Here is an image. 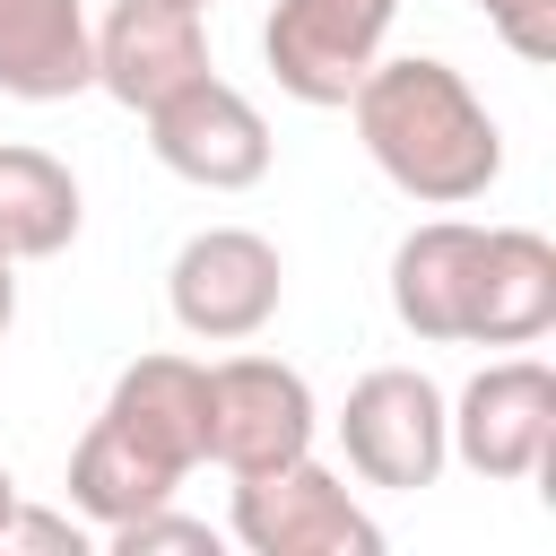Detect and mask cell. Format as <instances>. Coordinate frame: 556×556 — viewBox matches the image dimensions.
<instances>
[{
	"mask_svg": "<svg viewBox=\"0 0 556 556\" xmlns=\"http://www.w3.org/2000/svg\"><path fill=\"white\" fill-rule=\"evenodd\" d=\"M478 9L521 61H556V0H478Z\"/></svg>",
	"mask_w": 556,
	"mask_h": 556,
	"instance_id": "e0dca14e",
	"label": "cell"
},
{
	"mask_svg": "<svg viewBox=\"0 0 556 556\" xmlns=\"http://www.w3.org/2000/svg\"><path fill=\"white\" fill-rule=\"evenodd\" d=\"M139 122H148L156 165L182 174V182H200V191H252V182L269 174V122H261V104H252L243 87H226L217 70L182 78V87H174L165 104H148Z\"/></svg>",
	"mask_w": 556,
	"mask_h": 556,
	"instance_id": "8992f818",
	"label": "cell"
},
{
	"mask_svg": "<svg viewBox=\"0 0 556 556\" xmlns=\"http://www.w3.org/2000/svg\"><path fill=\"white\" fill-rule=\"evenodd\" d=\"M547 330H556V243L539 226H486L460 348H530Z\"/></svg>",
	"mask_w": 556,
	"mask_h": 556,
	"instance_id": "8fae6325",
	"label": "cell"
},
{
	"mask_svg": "<svg viewBox=\"0 0 556 556\" xmlns=\"http://www.w3.org/2000/svg\"><path fill=\"white\" fill-rule=\"evenodd\" d=\"M400 0H278L261 26V61L295 104H348L356 78L382 61Z\"/></svg>",
	"mask_w": 556,
	"mask_h": 556,
	"instance_id": "ba28073f",
	"label": "cell"
},
{
	"mask_svg": "<svg viewBox=\"0 0 556 556\" xmlns=\"http://www.w3.org/2000/svg\"><path fill=\"white\" fill-rule=\"evenodd\" d=\"M78 87H96L87 0H0V96L70 104Z\"/></svg>",
	"mask_w": 556,
	"mask_h": 556,
	"instance_id": "4fadbf2b",
	"label": "cell"
},
{
	"mask_svg": "<svg viewBox=\"0 0 556 556\" xmlns=\"http://www.w3.org/2000/svg\"><path fill=\"white\" fill-rule=\"evenodd\" d=\"M174 486H182V469H165L156 452H139L122 426H87L78 434V452H70V513L78 521H96V530H113V521H130V513H148V504H174Z\"/></svg>",
	"mask_w": 556,
	"mask_h": 556,
	"instance_id": "9a60e30c",
	"label": "cell"
},
{
	"mask_svg": "<svg viewBox=\"0 0 556 556\" xmlns=\"http://www.w3.org/2000/svg\"><path fill=\"white\" fill-rule=\"evenodd\" d=\"M443 434H452V460L486 486L539 478L556 452V374L539 356H495L486 374L460 382V400H443Z\"/></svg>",
	"mask_w": 556,
	"mask_h": 556,
	"instance_id": "3957f363",
	"label": "cell"
},
{
	"mask_svg": "<svg viewBox=\"0 0 556 556\" xmlns=\"http://www.w3.org/2000/svg\"><path fill=\"white\" fill-rule=\"evenodd\" d=\"M278 295H287V269H278V243L252 235V226H200L174 269H165V304L191 339L208 348H243L278 321Z\"/></svg>",
	"mask_w": 556,
	"mask_h": 556,
	"instance_id": "277c9868",
	"label": "cell"
},
{
	"mask_svg": "<svg viewBox=\"0 0 556 556\" xmlns=\"http://www.w3.org/2000/svg\"><path fill=\"white\" fill-rule=\"evenodd\" d=\"M313 382L278 356H226L208 365V460L226 478H252V469H278L295 452H313Z\"/></svg>",
	"mask_w": 556,
	"mask_h": 556,
	"instance_id": "52a82bcc",
	"label": "cell"
},
{
	"mask_svg": "<svg viewBox=\"0 0 556 556\" xmlns=\"http://www.w3.org/2000/svg\"><path fill=\"white\" fill-rule=\"evenodd\" d=\"M226 530L252 556H382V521L348 495V478H330L313 452L235 478V513Z\"/></svg>",
	"mask_w": 556,
	"mask_h": 556,
	"instance_id": "7a4b0ae2",
	"label": "cell"
},
{
	"mask_svg": "<svg viewBox=\"0 0 556 556\" xmlns=\"http://www.w3.org/2000/svg\"><path fill=\"white\" fill-rule=\"evenodd\" d=\"M9 321H17V261H0V348H9Z\"/></svg>",
	"mask_w": 556,
	"mask_h": 556,
	"instance_id": "d6986e66",
	"label": "cell"
},
{
	"mask_svg": "<svg viewBox=\"0 0 556 556\" xmlns=\"http://www.w3.org/2000/svg\"><path fill=\"white\" fill-rule=\"evenodd\" d=\"M208 70V9L191 0H113L96 26V87L130 113L165 104L182 78Z\"/></svg>",
	"mask_w": 556,
	"mask_h": 556,
	"instance_id": "9c48e42d",
	"label": "cell"
},
{
	"mask_svg": "<svg viewBox=\"0 0 556 556\" xmlns=\"http://www.w3.org/2000/svg\"><path fill=\"white\" fill-rule=\"evenodd\" d=\"M191 9H217V0H191Z\"/></svg>",
	"mask_w": 556,
	"mask_h": 556,
	"instance_id": "44dd1931",
	"label": "cell"
},
{
	"mask_svg": "<svg viewBox=\"0 0 556 556\" xmlns=\"http://www.w3.org/2000/svg\"><path fill=\"white\" fill-rule=\"evenodd\" d=\"M9 547H52V556H78L87 547V530L70 521V513H35V504H9V521H0V556Z\"/></svg>",
	"mask_w": 556,
	"mask_h": 556,
	"instance_id": "ac0fdd59",
	"label": "cell"
},
{
	"mask_svg": "<svg viewBox=\"0 0 556 556\" xmlns=\"http://www.w3.org/2000/svg\"><path fill=\"white\" fill-rule=\"evenodd\" d=\"M339 452L365 486H391V495H417L443 478L452 460V434H443V391L417 374V365H374L348 408H339Z\"/></svg>",
	"mask_w": 556,
	"mask_h": 556,
	"instance_id": "5b68a950",
	"label": "cell"
},
{
	"mask_svg": "<svg viewBox=\"0 0 556 556\" xmlns=\"http://www.w3.org/2000/svg\"><path fill=\"white\" fill-rule=\"evenodd\" d=\"M104 547H113V556H217V530L191 521V513H174V504H148V513H130V521H113Z\"/></svg>",
	"mask_w": 556,
	"mask_h": 556,
	"instance_id": "2e32d148",
	"label": "cell"
},
{
	"mask_svg": "<svg viewBox=\"0 0 556 556\" xmlns=\"http://www.w3.org/2000/svg\"><path fill=\"white\" fill-rule=\"evenodd\" d=\"M9 504H17V478H9V469H0V521H9Z\"/></svg>",
	"mask_w": 556,
	"mask_h": 556,
	"instance_id": "ffe728a7",
	"label": "cell"
},
{
	"mask_svg": "<svg viewBox=\"0 0 556 556\" xmlns=\"http://www.w3.org/2000/svg\"><path fill=\"white\" fill-rule=\"evenodd\" d=\"M348 113H356V139H365V156L382 165V182L408 191V200H426V208H469V200H486L495 174H504V130H495V113H486L478 87H469L452 61H434V52H400V61L382 52V61L356 78Z\"/></svg>",
	"mask_w": 556,
	"mask_h": 556,
	"instance_id": "6da1fadb",
	"label": "cell"
},
{
	"mask_svg": "<svg viewBox=\"0 0 556 556\" xmlns=\"http://www.w3.org/2000/svg\"><path fill=\"white\" fill-rule=\"evenodd\" d=\"M104 426H122L139 452H156L165 469H200L208 460V365L191 356H139L113 374L104 391Z\"/></svg>",
	"mask_w": 556,
	"mask_h": 556,
	"instance_id": "7c38bea8",
	"label": "cell"
},
{
	"mask_svg": "<svg viewBox=\"0 0 556 556\" xmlns=\"http://www.w3.org/2000/svg\"><path fill=\"white\" fill-rule=\"evenodd\" d=\"M78 174L52 148L0 139V261H52L78 243Z\"/></svg>",
	"mask_w": 556,
	"mask_h": 556,
	"instance_id": "5bb4252c",
	"label": "cell"
},
{
	"mask_svg": "<svg viewBox=\"0 0 556 556\" xmlns=\"http://www.w3.org/2000/svg\"><path fill=\"white\" fill-rule=\"evenodd\" d=\"M478 243H486V226H469V217H426V226L400 235V252H391V313H400L408 339H426V348H460L469 339Z\"/></svg>",
	"mask_w": 556,
	"mask_h": 556,
	"instance_id": "30bf717a",
	"label": "cell"
}]
</instances>
